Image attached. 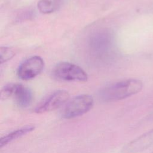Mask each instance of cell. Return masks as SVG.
Returning a JSON list of instances; mask_svg holds the SVG:
<instances>
[{"mask_svg":"<svg viewBox=\"0 0 153 153\" xmlns=\"http://www.w3.org/2000/svg\"><path fill=\"white\" fill-rule=\"evenodd\" d=\"M142 88L143 83L140 80L127 79L104 87L100 90L99 96L104 102H115L134 95L140 92Z\"/></svg>","mask_w":153,"mask_h":153,"instance_id":"1","label":"cell"},{"mask_svg":"<svg viewBox=\"0 0 153 153\" xmlns=\"http://www.w3.org/2000/svg\"><path fill=\"white\" fill-rule=\"evenodd\" d=\"M63 2V0H40L37 7L41 13L47 14L57 11L61 7Z\"/></svg>","mask_w":153,"mask_h":153,"instance_id":"10","label":"cell"},{"mask_svg":"<svg viewBox=\"0 0 153 153\" xmlns=\"http://www.w3.org/2000/svg\"><path fill=\"white\" fill-rule=\"evenodd\" d=\"M152 153H153V152H152Z\"/></svg>","mask_w":153,"mask_h":153,"instance_id":"13","label":"cell"},{"mask_svg":"<svg viewBox=\"0 0 153 153\" xmlns=\"http://www.w3.org/2000/svg\"><path fill=\"white\" fill-rule=\"evenodd\" d=\"M16 86V83H10L5 85L1 90V100H5L13 97Z\"/></svg>","mask_w":153,"mask_h":153,"instance_id":"11","label":"cell"},{"mask_svg":"<svg viewBox=\"0 0 153 153\" xmlns=\"http://www.w3.org/2000/svg\"><path fill=\"white\" fill-rule=\"evenodd\" d=\"M35 127L32 125L25 126L2 136L0 140L1 148H3L19 138H20L23 136L32 132L35 130Z\"/></svg>","mask_w":153,"mask_h":153,"instance_id":"9","label":"cell"},{"mask_svg":"<svg viewBox=\"0 0 153 153\" xmlns=\"http://www.w3.org/2000/svg\"><path fill=\"white\" fill-rule=\"evenodd\" d=\"M16 54L13 48L9 47H1L0 48V62L1 63H5L11 60Z\"/></svg>","mask_w":153,"mask_h":153,"instance_id":"12","label":"cell"},{"mask_svg":"<svg viewBox=\"0 0 153 153\" xmlns=\"http://www.w3.org/2000/svg\"><path fill=\"white\" fill-rule=\"evenodd\" d=\"M94 105V99L87 94H80L74 97L68 101L64 106L61 115L65 119H72L88 112Z\"/></svg>","mask_w":153,"mask_h":153,"instance_id":"2","label":"cell"},{"mask_svg":"<svg viewBox=\"0 0 153 153\" xmlns=\"http://www.w3.org/2000/svg\"><path fill=\"white\" fill-rule=\"evenodd\" d=\"M153 145V128L126 143L121 153H139Z\"/></svg>","mask_w":153,"mask_h":153,"instance_id":"7","label":"cell"},{"mask_svg":"<svg viewBox=\"0 0 153 153\" xmlns=\"http://www.w3.org/2000/svg\"><path fill=\"white\" fill-rule=\"evenodd\" d=\"M69 99V93L66 90H57L40 102L35 108V112L42 114L59 108L66 104Z\"/></svg>","mask_w":153,"mask_h":153,"instance_id":"6","label":"cell"},{"mask_svg":"<svg viewBox=\"0 0 153 153\" xmlns=\"http://www.w3.org/2000/svg\"><path fill=\"white\" fill-rule=\"evenodd\" d=\"M13 97L19 107L26 108L31 104L33 100V94L28 87L20 84H17Z\"/></svg>","mask_w":153,"mask_h":153,"instance_id":"8","label":"cell"},{"mask_svg":"<svg viewBox=\"0 0 153 153\" xmlns=\"http://www.w3.org/2000/svg\"><path fill=\"white\" fill-rule=\"evenodd\" d=\"M53 77L59 81L85 82L88 75L85 71L79 66L66 62L57 63L53 69Z\"/></svg>","mask_w":153,"mask_h":153,"instance_id":"3","label":"cell"},{"mask_svg":"<svg viewBox=\"0 0 153 153\" xmlns=\"http://www.w3.org/2000/svg\"><path fill=\"white\" fill-rule=\"evenodd\" d=\"M43 59L38 56H32L24 60L17 71L18 77L24 81H28L35 78L41 73L44 68Z\"/></svg>","mask_w":153,"mask_h":153,"instance_id":"5","label":"cell"},{"mask_svg":"<svg viewBox=\"0 0 153 153\" xmlns=\"http://www.w3.org/2000/svg\"><path fill=\"white\" fill-rule=\"evenodd\" d=\"M114 38L108 30H100L93 34L89 39L88 46L91 53L99 56L106 54L111 50Z\"/></svg>","mask_w":153,"mask_h":153,"instance_id":"4","label":"cell"}]
</instances>
